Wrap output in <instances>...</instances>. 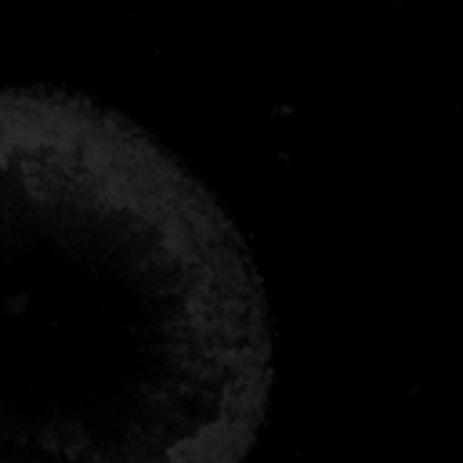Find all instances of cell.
Masks as SVG:
<instances>
[{
    "mask_svg": "<svg viewBox=\"0 0 463 463\" xmlns=\"http://www.w3.org/2000/svg\"><path fill=\"white\" fill-rule=\"evenodd\" d=\"M268 391L221 203L127 116L0 90V463H242Z\"/></svg>",
    "mask_w": 463,
    "mask_h": 463,
    "instance_id": "6da1fadb",
    "label": "cell"
}]
</instances>
